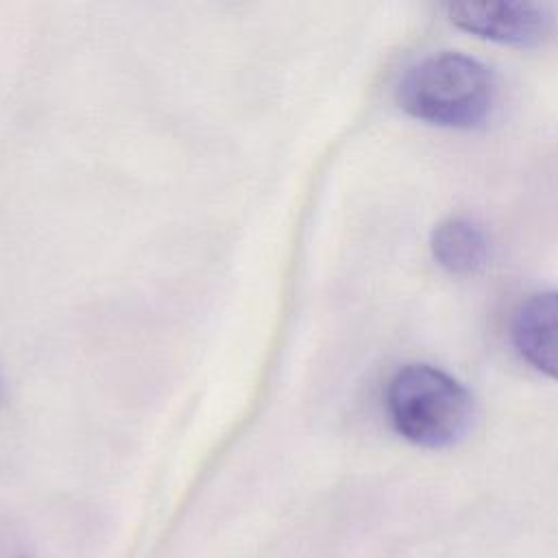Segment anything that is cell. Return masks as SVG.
<instances>
[{"instance_id": "obj_4", "label": "cell", "mask_w": 558, "mask_h": 558, "mask_svg": "<svg viewBox=\"0 0 558 558\" xmlns=\"http://www.w3.org/2000/svg\"><path fill=\"white\" fill-rule=\"evenodd\" d=\"M517 353L543 375L558 379V292L547 290L519 303L510 320Z\"/></svg>"}, {"instance_id": "obj_5", "label": "cell", "mask_w": 558, "mask_h": 558, "mask_svg": "<svg viewBox=\"0 0 558 558\" xmlns=\"http://www.w3.org/2000/svg\"><path fill=\"white\" fill-rule=\"evenodd\" d=\"M429 248L438 266L458 277L475 275L488 262V238L484 229L464 216H449L438 222L432 231Z\"/></svg>"}, {"instance_id": "obj_3", "label": "cell", "mask_w": 558, "mask_h": 558, "mask_svg": "<svg viewBox=\"0 0 558 558\" xmlns=\"http://www.w3.org/2000/svg\"><path fill=\"white\" fill-rule=\"evenodd\" d=\"M447 17L453 26L504 46L532 48L554 31V13L547 4L527 0L449 2Z\"/></svg>"}, {"instance_id": "obj_1", "label": "cell", "mask_w": 558, "mask_h": 558, "mask_svg": "<svg viewBox=\"0 0 558 558\" xmlns=\"http://www.w3.org/2000/svg\"><path fill=\"white\" fill-rule=\"evenodd\" d=\"M395 96L414 120L442 129H475L493 111L497 83L482 61L462 52H436L403 72Z\"/></svg>"}, {"instance_id": "obj_2", "label": "cell", "mask_w": 558, "mask_h": 558, "mask_svg": "<svg viewBox=\"0 0 558 558\" xmlns=\"http://www.w3.org/2000/svg\"><path fill=\"white\" fill-rule=\"evenodd\" d=\"M386 412L395 432L412 445L442 449L469 432L473 397L447 371L414 362L401 366L386 386Z\"/></svg>"}]
</instances>
